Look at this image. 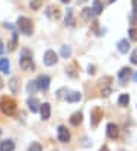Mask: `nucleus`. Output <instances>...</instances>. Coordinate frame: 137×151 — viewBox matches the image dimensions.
<instances>
[{"instance_id":"1","label":"nucleus","mask_w":137,"mask_h":151,"mask_svg":"<svg viewBox=\"0 0 137 151\" xmlns=\"http://www.w3.org/2000/svg\"><path fill=\"white\" fill-rule=\"evenodd\" d=\"M0 110H2L3 114H6V116H14L15 111H17V104L12 98L3 96L2 99H0Z\"/></svg>"},{"instance_id":"2","label":"nucleus","mask_w":137,"mask_h":151,"mask_svg":"<svg viewBox=\"0 0 137 151\" xmlns=\"http://www.w3.org/2000/svg\"><path fill=\"white\" fill-rule=\"evenodd\" d=\"M17 26H18V29H20L24 35H31L32 34L34 24H32V22L27 19V17H20V19L17 20Z\"/></svg>"},{"instance_id":"3","label":"nucleus","mask_w":137,"mask_h":151,"mask_svg":"<svg viewBox=\"0 0 137 151\" xmlns=\"http://www.w3.org/2000/svg\"><path fill=\"white\" fill-rule=\"evenodd\" d=\"M20 66L24 70H34V63H32V55L27 49L22 50V58H20Z\"/></svg>"},{"instance_id":"4","label":"nucleus","mask_w":137,"mask_h":151,"mask_svg":"<svg viewBox=\"0 0 137 151\" xmlns=\"http://www.w3.org/2000/svg\"><path fill=\"white\" fill-rule=\"evenodd\" d=\"M104 118V111L100 107H95L93 110H91L90 113V124L91 127H98V124L100 122V119Z\"/></svg>"},{"instance_id":"5","label":"nucleus","mask_w":137,"mask_h":151,"mask_svg":"<svg viewBox=\"0 0 137 151\" xmlns=\"http://www.w3.org/2000/svg\"><path fill=\"white\" fill-rule=\"evenodd\" d=\"M43 61H44L46 66H53V64H57V61H58V55L55 54V50H46Z\"/></svg>"},{"instance_id":"6","label":"nucleus","mask_w":137,"mask_h":151,"mask_svg":"<svg viewBox=\"0 0 137 151\" xmlns=\"http://www.w3.org/2000/svg\"><path fill=\"white\" fill-rule=\"evenodd\" d=\"M58 140L62 142V144H67V142L70 140V133H69V130H67L66 127H62V125L58 127Z\"/></svg>"},{"instance_id":"7","label":"nucleus","mask_w":137,"mask_h":151,"mask_svg":"<svg viewBox=\"0 0 137 151\" xmlns=\"http://www.w3.org/2000/svg\"><path fill=\"white\" fill-rule=\"evenodd\" d=\"M46 15H47L49 19H52V20H58L60 17H61L60 8H57V6H49L47 11H46Z\"/></svg>"},{"instance_id":"8","label":"nucleus","mask_w":137,"mask_h":151,"mask_svg":"<svg viewBox=\"0 0 137 151\" xmlns=\"http://www.w3.org/2000/svg\"><path fill=\"white\" fill-rule=\"evenodd\" d=\"M37 83H38V87L41 88V90H47L49 86H50V78L47 75H41V76H38Z\"/></svg>"},{"instance_id":"9","label":"nucleus","mask_w":137,"mask_h":151,"mask_svg":"<svg viewBox=\"0 0 137 151\" xmlns=\"http://www.w3.org/2000/svg\"><path fill=\"white\" fill-rule=\"evenodd\" d=\"M107 136H108L110 139H117V136H119V128H117L116 124H108V125H107Z\"/></svg>"},{"instance_id":"10","label":"nucleus","mask_w":137,"mask_h":151,"mask_svg":"<svg viewBox=\"0 0 137 151\" xmlns=\"http://www.w3.org/2000/svg\"><path fill=\"white\" fill-rule=\"evenodd\" d=\"M27 107H29V110L32 113H37V111L40 110L41 104H40V101L37 99V98H29V99H27Z\"/></svg>"},{"instance_id":"11","label":"nucleus","mask_w":137,"mask_h":151,"mask_svg":"<svg viewBox=\"0 0 137 151\" xmlns=\"http://www.w3.org/2000/svg\"><path fill=\"white\" fill-rule=\"evenodd\" d=\"M40 113H41L43 121H47V119L50 118V104H47V102L41 104V107H40Z\"/></svg>"},{"instance_id":"12","label":"nucleus","mask_w":137,"mask_h":151,"mask_svg":"<svg viewBox=\"0 0 137 151\" xmlns=\"http://www.w3.org/2000/svg\"><path fill=\"white\" fill-rule=\"evenodd\" d=\"M15 150V145L12 140H3L0 142V151H14Z\"/></svg>"},{"instance_id":"13","label":"nucleus","mask_w":137,"mask_h":151,"mask_svg":"<svg viewBox=\"0 0 137 151\" xmlns=\"http://www.w3.org/2000/svg\"><path fill=\"white\" fill-rule=\"evenodd\" d=\"M82 122V113L81 111H76V113H73L72 116H70V124L72 125H79V124Z\"/></svg>"},{"instance_id":"14","label":"nucleus","mask_w":137,"mask_h":151,"mask_svg":"<svg viewBox=\"0 0 137 151\" xmlns=\"http://www.w3.org/2000/svg\"><path fill=\"white\" fill-rule=\"evenodd\" d=\"M91 9H93V14H95V15H99L100 12H102V9H104L102 2H100V0H95L93 6H91Z\"/></svg>"},{"instance_id":"15","label":"nucleus","mask_w":137,"mask_h":151,"mask_svg":"<svg viewBox=\"0 0 137 151\" xmlns=\"http://www.w3.org/2000/svg\"><path fill=\"white\" fill-rule=\"evenodd\" d=\"M117 49L122 52V54H128L130 50V44H128V40H121L117 43Z\"/></svg>"},{"instance_id":"16","label":"nucleus","mask_w":137,"mask_h":151,"mask_svg":"<svg viewBox=\"0 0 137 151\" xmlns=\"http://www.w3.org/2000/svg\"><path fill=\"white\" fill-rule=\"evenodd\" d=\"M9 88H11V92H18V88H20V79L18 78H11V81H9Z\"/></svg>"},{"instance_id":"17","label":"nucleus","mask_w":137,"mask_h":151,"mask_svg":"<svg viewBox=\"0 0 137 151\" xmlns=\"http://www.w3.org/2000/svg\"><path fill=\"white\" fill-rule=\"evenodd\" d=\"M79 99H81V93H79V92H72L70 95L66 96V101H67V102H76V101H79Z\"/></svg>"},{"instance_id":"18","label":"nucleus","mask_w":137,"mask_h":151,"mask_svg":"<svg viewBox=\"0 0 137 151\" xmlns=\"http://www.w3.org/2000/svg\"><path fill=\"white\" fill-rule=\"evenodd\" d=\"M0 70H2L3 73H9V61L6 58L0 60Z\"/></svg>"},{"instance_id":"19","label":"nucleus","mask_w":137,"mask_h":151,"mask_svg":"<svg viewBox=\"0 0 137 151\" xmlns=\"http://www.w3.org/2000/svg\"><path fill=\"white\" fill-rule=\"evenodd\" d=\"M119 105H121V107H126L128 105V102H130V96H128L126 93H123V95H121L119 96Z\"/></svg>"},{"instance_id":"20","label":"nucleus","mask_w":137,"mask_h":151,"mask_svg":"<svg viewBox=\"0 0 137 151\" xmlns=\"http://www.w3.org/2000/svg\"><path fill=\"white\" fill-rule=\"evenodd\" d=\"M91 15H93V9H91V8H84V9H82V12H81V17H82L84 20H90Z\"/></svg>"},{"instance_id":"21","label":"nucleus","mask_w":137,"mask_h":151,"mask_svg":"<svg viewBox=\"0 0 137 151\" xmlns=\"http://www.w3.org/2000/svg\"><path fill=\"white\" fill-rule=\"evenodd\" d=\"M130 75H131V70L128 69V67H122V70L119 72V75H117V76H119V79H122V81H123V79H126Z\"/></svg>"},{"instance_id":"22","label":"nucleus","mask_w":137,"mask_h":151,"mask_svg":"<svg viewBox=\"0 0 137 151\" xmlns=\"http://www.w3.org/2000/svg\"><path fill=\"white\" fill-rule=\"evenodd\" d=\"M41 5H43V0H29V6L32 8L34 11L40 9V8H41Z\"/></svg>"},{"instance_id":"23","label":"nucleus","mask_w":137,"mask_h":151,"mask_svg":"<svg viewBox=\"0 0 137 151\" xmlns=\"http://www.w3.org/2000/svg\"><path fill=\"white\" fill-rule=\"evenodd\" d=\"M38 83H37V81H31L29 84H27V92H29V93H35L37 90H38Z\"/></svg>"},{"instance_id":"24","label":"nucleus","mask_w":137,"mask_h":151,"mask_svg":"<svg viewBox=\"0 0 137 151\" xmlns=\"http://www.w3.org/2000/svg\"><path fill=\"white\" fill-rule=\"evenodd\" d=\"M27 151H43V147H41L40 142H32L31 147L27 148Z\"/></svg>"},{"instance_id":"25","label":"nucleus","mask_w":137,"mask_h":151,"mask_svg":"<svg viewBox=\"0 0 137 151\" xmlns=\"http://www.w3.org/2000/svg\"><path fill=\"white\" fill-rule=\"evenodd\" d=\"M66 24H69V26H73V24H75V22H73V11H72V9H69V11H67Z\"/></svg>"},{"instance_id":"26","label":"nucleus","mask_w":137,"mask_h":151,"mask_svg":"<svg viewBox=\"0 0 137 151\" xmlns=\"http://www.w3.org/2000/svg\"><path fill=\"white\" fill-rule=\"evenodd\" d=\"M70 54H72V49H70L69 46H62V47H61V57L69 58V57H70Z\"/></svg>"},{"instance_id":"27","label":"nucleus","mask_w":137,"mask_h":151,"mask_svg":"<svg viewBox=\"0 0 137 151\" xmlns=\"http://www.w3.org/2000/svg\"><path fill=\"white\" fill-rule=\"evenodd\" d=\"M15 46H17V34L14 32L12 34V40H11V43H9V46H8V50H14Z\"/></svg>"},{"instance_id":"28","label":"nucleus","mask_w":137,"mask_h":151,"mask_svg":"<svg viewBox=\"0 0 137 151\" xmlns=\"http://www.w3.org/2000/svg\"><path fill=\"white\" fill-rule=\"evenodd\" d=\"M67 73H69L70 76H73V78H75V76H78V72L75 70V64H72V66L67 69Z\"/></svg>"},{"instance_id":"29","label":"nucleus","mask_w":137,"mask_h":151,"mask_svg":"<svg viewBox=\"0 0 137 151\" xmlns=\"http://www.w3.org/2000/svg\"><path fill=\"white\" fill-rule=\"evenodd\" d=\"M128 32H130V38L133 40V41H136L137 40V29H130V31H128Z\"/></svg>"},{"instance_id":"30","label":"nucleus","mask_w":137,"mask_h":151,"mask_svg":"<svg viewBox=\"0 0 137 151\" xmlns=\"http://www.w3.org/2000/svg\"><path fill=\"white\" fill-rule=\"evenodd\" d=\"M131 63H133V64H137V49L131 54Z\"/></svg>"},{"instance_id":"31","label":"nucleus","mask_w":137,"mask_h":151,"mask_svg":"<svg viewBox=\"0 0 137 151\" xmlns=\"http://www.w3.org/2000/svg\"><path fill=\"white\" fill-rule=\"evenodd\" d=\"M133 12H137V0H133Z\"/></svg>"},{"instance_id":"32","label":"nucleus","mask_w":137,"mask_h":151,"mask_svg":"<svg viewBox=\"0 0 137 151\" xmlns=\"http://www.w3.org/2000/svg\"><path fill=\"white\" fill-rule=\"evenodd\" d=\"M110 92H111L110 88H105V90H102V96H108V95H110Z\"/></svg>"},{"instance_id":"33","label":"nucleus","mask_w":137,"mask_h":151,"mask_svg":"<svg viewBox=\"0 0 137 151\" xmlns=\"http://www.w3.org/2000/svg\"><path fill=\"white\" fill-rule=\"evenodd\" d=\"M3 50H5V47H3V41H2V40H0V55H2V54H3Z\"/></svg>"},{"instance_id":"34","label":"nucleus","mask_w":137,"mask_h":151,"mask_svg":"<svg viewBox=\"0 0 137 151\" xmlns=\"http://www.w3.org/2000/svg\"><path fill=\"white\" fill-rule=\"evenodd\" d=\"M88 73H90V75H93V73H95V67H93V66H90V67H88Z\"/></svg>"},{"instance_id":"35","label":"nucleus","mask_w":137,"mask_h":151,"mask_svg":"<svg viewBox=\"0 0 137 151\" xmlns=\"http://www.w3.org/2000/svg\"><path fill=\"white\" fill-rule=\"evenodd\" d=\"M3 86H5V84H3V81H2V78H0V90L3 88Z\"/></svg>"},{"instance_id":"36","label":"nucleus","mask_w":137,"mask_h":151,"mask_svg":"<svg viewBox=\"0 0 137 151\" xmlns=\"http://www.w3.org/2000/svg\"><path fill=\"white\" fill-rule=\"evenodd\" d=\"M100 151H110V150H108L107 147H102V148H100Z\"/></svg>"},{"instance_id":"37","label":"nucleus","mask_w":137,"mask_h":151,"mask_svg":"<svg viewBox=\"0 0 137 151\" xmlns=\"http://www.w3.org/2000/svg\"><path fill=\"white\" fill-rule=\"evenodd\" d=\"M133 78H134V81H137V73H134V75H133Z\"/></svg>"},{"instance_id":"38","label":"nucleus","mask_w":137,"mask_h":151,"mask_svg":"<svg viewBox=\"0 0 137 151\" xmlns=\"http://www.w3.org/2000/svg\"><path fill=\"white\" fill-rule=\"evenodd\" d=\"M61 2H62V3H69V2H70V0H61Z\"/></svg>"},{"instance_id":"39","label":"nucleus","mask_w":137,"mask_h":151,"mask_svg":"<svg viewBox=\"0 0 137 151\" xmlns=\"http://www.w3.org/2000/svg\"><path fill=\"white\" fill-rule=\"evenodd\" d=\"M113 2H114V0H110V3H113Z\"/></svg>"},{"instance_id":"40","label":"nucleus","mask_w":137,"mask_h":151,"mask_svg":"<svg viewBox=\"0 0 137 151\" xmlns=\"http://www.w3.org/2000/svg\"><path fill=\"white\" fill-rule=\"evenodd\" d=\"M0 136H2V130H0Z\"/></svg>"}]
</instances>
